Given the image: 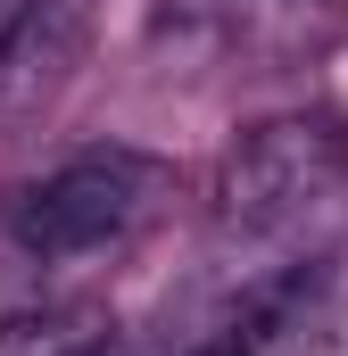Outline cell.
<instances>
[{"label":"cell","instance_id":"6da1fadb","mask_svg":"<svg viewBox=\"0 0 348 356\" xmlns=\"http://www.w3.org/2000/svg\"><path fill=\"white\" fill-rule=\"evenodd\" d=\"M150 199H158V166L150 158L91 149V158H67L58 175L25 182L8 199V232H17L25 257H91V249L125 241Z\"/></svg>","mask_w":348,"mask_h":356},{"label":"cell","instance_id":"7a4b0ae2","mask_svg":"<svg viewBox=\"0 0 348 356\" xmlns=\"http://www.w3.org/2000/svg\"><path fill=\"white\" fill-rule=\"evenodd\" d=\"M340 182H348V133L332 116H282V124H258L249 141H232L216 207L224 224H282L332 199Z\"/></svg>","mask_w":348,"mask_h":356},{"label":"cell","instance_id":"3957f363","mask_svg":"<svg viewBox=\"0 0 348 356\" xmlns=\"http://www.w3.org/2000/svg\"><path fill=\"white\" fill-rule=\"evenodd\" d=\"M191 356H258L249 340H207V348H191Z\"/></svg>","mask_w":348,"mask_h":356}]
</instances>
